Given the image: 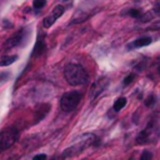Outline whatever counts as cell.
Here are the masks:
<instances>
[{
    "instance_id": "5bb4252c",
    "label": "cell",
    "mask_w": 160,
    "mask_h": 160,
    "mask_svg": "<svg viewBox=\"0 0 160 160\" xmlns=\"http://www.w3.org/2000/svg\"><path fill=\"white\" fill-rule=\"evenodd\" d=\"M134 78H135V75L134 74H130V75H128L126 78H125V80H124V85H129L132 80H134Z\"/></svg>"
},
{
    "instance_id": "7a4b0ae2",
    "label": "cell",
    "mask_w": 160,
    "mask_h": 160,
    "mask_svg": "<svg viewBox=\"0 0 160 160\" xmlns=\"http://www.w3.org/2000/svg\"><path fill=\"white\" fill-rule=\"evenodd\" d=\"M80 100H81V94L80 92H78V91H69V92H65L61 96L60 106H61V109L64 111L70 112V111L76 109V106L79 105Z\"/></svg>"
},
{
    "instance_id": "8992f818",
    "label": "cell",
    "mask_w": 160,
    "mask_h": 160,
    "mask_svg": "<svg viewBox=\"0 0 160 160\" xmlns=\"http://www.w3.org/2000/svg\"><path fill=\"white\" fill-rule=\"evenodd\" d=\"M44 50H45V42H44L42 38L39 36L38 38V41H36V44H35V46L32 49L31 56H39V55H41L44 52Z\"/></svg>"
},
{
    "instance_id": "52a82bcc",
    "label": "cell",
    "mask_w": 160,
    "mask_h": 160,
    "mask_svg": "<svg viewBox=\"0 0 160 160\" xmlns=\"http://www.w3.org/2000/svg\"><path fill=\"white\" fill-rule=\"evenodd\" d=\"M150 42H151V38H149V36H142V38H139V39H136V40L134 41V46L141 48V46L149 45Z\"/></svg>"
},
{
    "instance_id": "9a60e30c",
    "label": "cell",
    "mask_w": 160,
    "mask_h": 160,
    "mask_svg": "<svg viewBox=\"0 0 160 160\" xmlns=\"http://www.w3.org/2000/svg\"><path fill=\"white\" fill-rule=\"evenodd\" d=\"M152 158V154L150 152V151H144L142 154H141V156H140V159L141 160H145V159H151Z\"/></svg>"
},
{
    "instance_id": "4fadbf2b",
    "label": "cell",
    "mask_w": 160,
    "mask_h": 160,
    "mask_svg": "<svg viewBox=\"0 0 160 160\" xmlns=\"http://www.w3.org/2000/svg\"><path fill=\"white\" fill-rule=\"evenodd\" d=\"M9 76H10V72H9V71H5V72H0V82H2V81H6Z\"/></svg>"
},
{
    "instance_id": "ba28073f",
    "label": "cell",
    "mask_w": 160,
    "mask_h": 160,
    "mask_svg": "<svg viewBox=\"0 0 160 160\" xmlns=\"http://www.w3.org/2000/svg\"><path fill=\"white\" fill-rule=\"evenodd\" d=\"M18 56L16 55H9V56H5L1 59L0 61V66H9L10 64H12L14 61H16Z\"/></svg>"
},
{
    "instance_id": "7c38bea8",
    "label": "cell",
    "mask_w": 160,
    "mask_h": 160,
    "mask_svg": "<svg viewBox=\"0 0 160 160\" xmlns=\"http://www.w3.org/2000/svg\"><path fill=\"white\" fill-rule=\"evenodd\" d=\"M129 15H131V16H134V18H140V16H141V12H140V10L131 9V10L129 11Z\"/></svg>"
},
{
    "instance_id": "2e32d148",
    "label": "cell",
    "mask_w": 160,
    "mask_h": 160,
    "mask_svg": "<svg viewBox=\"0 0 160 160\" xmlns=\"http://www.w3.org/2000/svg\"><path fill=\"white\" fill-rule=\"evenodd\" d=\"M154 102H155V98L151 95V96H149V98H148V100H146V102H145V104H146V106H151Z\"/></svg>"
},
{
    "instance_id": "e0dca14e",
    "label": "cell",
    "mask_w": 160,
    "mask_h": 160,
    "mask_svg": "<svg viewBox=\"0 0 160 160\" xmlns=\"http://www.w3.org/2000/svg\"><path fill=\"white\" fill-rule=\"evenodd\" d=\"M34 159H35V160H39V159H46V155H45V154H39V155H35Z\"/></svg>"
},
{
    "instance_id": "8fae6325",
    "label": "cell",
    "mask_w": 160,
    "mask_h": 160,
    "mask_svg": "<svg viewBox=\"0 0 160 160\" xmlns=\"http://www.w3.org/2000/svg\"><path fill=\"white\" fill-rule=\"evenodd\" d=\"M45 4H46V0H34L32 1V6H34V9H42L44 6H45Z\"/></svg>"
},
{
    "instance_id": "5b68a950",
    "label": "cell",
    "mask_w": 160,
    "mask_h": 160,
    "mask_svg": "<svg viewBox=\"0 0 160 160\" xmlns=\"http://www.w3.org/2000/svg\"><path fill=\"white\" fill-rule=\"evenodd\" d=\"M22 39H24V31L22 30L21 31H18L15 35H12L11 38H9V40L6 42V46H9V48L16 46V45H19L22 41Z\"/></svg>"
},
{
    "instance_id": "9c48e42d",
    "label": "cell",
    "mask_w": 160,
    "mask_h": 160,
    "mask_svg": "<svg viewBox=\"0 0 160 160\" xmlns=\"http://www.w3.org/2000/svg\"><path fill=\"white\" fill-rule=\"evenodd\" d=\"M125 105H126V99H125V98H119V99H116V101L114 102V110H115V111H120Z\"/></svg>"
},
{
    "instance_id": "30bf717a",
    "label": "cell",
    "mask_w": 160,
    "mask_h": 160,
    "mask_svg": "<svg viewBox=\"0 0 160 160\" xmlns=\"http://www.w3.org/2000/svg\"><path fill=\"white\" fill-rule=\"evenodd\" d=\"M148 140H149L148 130H144V131H141L140 135L138 136V139H136V144H145Z\"/></svg>"
},
{
    "instance_id": "6da1fadb",
    "label": "cell",
    "mask_w": 160,
    "mask_h": 160,
    "mask_svg": "<svg viewBox=\"0 0 160 160\" xmlns=\"http://www.w3.org/2000/svg\"><path fill=\"white\" fill-rule=\"evenodd\" d=\"M64 75H65L66 81L70 85H72V86L84 85L89 80L88 72L84 70L82 66H80L78 64H69V65H66L65 69H64Z\"/></svg>"
},
{
    "instance_id": "277c9868",
    "label": "cell",
    "mask_w": 160,
    "mask_h": 160,
    "mask_svg": "<svg viewBox=\"0 0 160 160\" xmlns=\"http://www.w3.org/2000/svg\"><path fill=\"white\" fill-rule=\"evenodd\" d=\"M64 11H65V9H64V6L62 5H58V6H55L54 9H52V11L50 12V15H48L45 19H44V21H42V25L45 26V28H50L62 14H64Z\"/></svg>"
},
{
    "instance_id": "3957f363",
    "label": "cell",
    "mask_w": 160,
    "mask_h": 160,
    "mask_svg": "<svg viewBox=\"0 0 160 160\" xmlns=\"http://www.w3.org/2000/svg\"><path fill=\"white\" fill-rule=\"evenodd\" d=\"M19 138V132L15 128H8L0 132V152L9 149Z\"/></svg>"
}]
</instances>
